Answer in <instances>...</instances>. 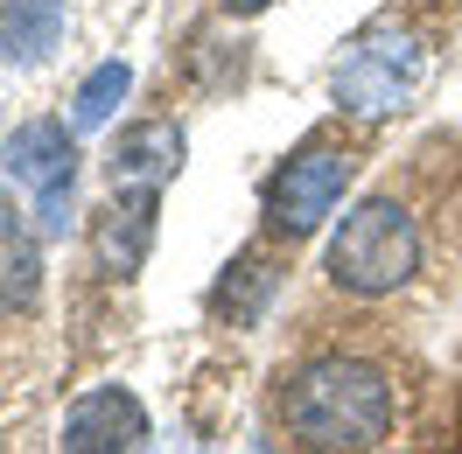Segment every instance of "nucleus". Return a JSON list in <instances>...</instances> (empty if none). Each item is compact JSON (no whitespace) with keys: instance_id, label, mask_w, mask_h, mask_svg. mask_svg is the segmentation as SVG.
Here are the masks:
<instances>
[{"instance_id":"obj_1","label":"nucleus","mask_w":462,"mask_h":454,"mask_svg":"<svg viewBox=\"0 0 462 454\" xmlns=\"http://www.w3.org/2000/svg\"><path fill=\"white\" fill-rule=\"evenodd\" d=\"M281 413L309 454H372L393 426V377L365 357H316L294 370Z\"/></svg>"},{"instance_id":"obj_2","label":"nucleus","mask_w":462,"mask_h":454,"mask_svg":"<svg viewBox=\"0 0 462 454\" xmlns=\"http://www.w3.org/2000/svg\"><path fill=\"white\" fill-rule=\"evenodd\" d=\"M434 77V50L420 29H406L400 14H378L344 42V57L329 70V98L350 119H393L406 113Z\"/></svg>"},{"instance_id":"obj_3","label":"nucleus","mask_w":462,"mask_h":454,"mask_svg":"<svg viewBox=\"0 0 462 454\" xmlns=\"http://www.w3.org/2000/svg\"><path fill=\"white\" fill-rule=\"evenodd\" d=\"M413 273H420V231L406 217V203L393 196H365L329 238V286H344L357 301L400 294Z\"/></svg>"},{"instance_id":"obj_4","label":"nucleus","mask_w":462,"mask_h":454,"mask_svg":"<svg viewBox=\"0 0 462 454\" xmlns=\"http://www.w3.org/2000/svg\"><path fill=\"white\" fill-rule=\"evenodd\" d=\"M0 182L29 196V217L42 238H63L78 217V133L63 119H29L0 141Z\"/></svg>"},{"instance_id":"obj_5","label":"nucleus","mask_w":462,"mask_h":454,"mask_svg":"<svg viewBox=\"0 0 462 454\" xmlns=\"http://www.w3.org/2000/svg\"><path fill=\"white\" fill-rule=\"evenodd\" d=\"M350 168H357V161L329 141H309L301 154H288L281 168L266 175V196H260L266 231H273V238H309V231H322V217H329L350 189Z\"/></svg>"},{"instance_id":"obj_6","label":"nucleus","mask_w":462,"mask_h":454,"mask_svg":"<svg viewBox=\"0 0 462 454\" xmlns=\"http://www.w3.org/2000/svg\"><path fill=\"white\" fill-rule=\"evenodd\" d=\"M175 168H182V126H169V119H134L106 147L113 196H162L175 182Z\"/></svg>"},{"instance_id":"obj_7","label":"nucleus","mask_w":462,"mask_h":454,"mask_svg":"<svg viewBox=\"0 0 462 454\" xmlns=\"http://www.w3.org/2000/svg\"><path fill=\"white\" fill-rule=\"evenodd\" d=\"M63 454H147V405L126 385H98L63 413Z\"/></svg>"},{"instance_id":"obj_8","label":"nucleus","mask_w":462,"mask_h":454,"mask_svg":"<svg viewBox=\"0 0 462 454\" xmlns=\"http://www.w3.org/2000/svg\"><path fill=\"white\" fill-rule=\"evenodd\" d=\"M154 203L162 196H113L98 210V224H91V252H98V273H141L147 245H154Z\"/></svg>"},{"instance_id":"obj_9","label":"nucleus","mask_w":462,"mask_h":454,"mask_svg":"<svg viewBox=\"0 0 462 454\" xmlns=\"http://www.w3.org/2000/svg\"><path fill=\"white\" fill-rule=\"evenodd\" d=\"M35 301H42V245L14 210H0V314H29Z\"/></svg>"},{"instance_id":"obj_10","label":"nucleus","mask_w":462,"mask_h":454,"mask_svg":"<svg viewBox=\"0 0 462 454\" xmlns=\"http://www.w3.org/2000/svg\"><path fill=\"white\" fill-rule=\"evenodd\" d=\"M63 42V0H0V63H42Z\"/></svg>"},{"instance_id":"obj_11","label":"nucleus","mask_w":462,"mask_h":454,"mask_svg":"<svg viewBox=\"0 0 462 454\" xmlns=\"http://www.w3.org/2000/svg\"><path fill=\"white\" fill-rule=\"evenodd\" d=\"M273 259L266 252H238V266H225V286H217V314H231V322H253L260 314V301L273 294Z\"/></svg>"},{"instance_id":"obj_12","label":"nucleus","mask_w":462,"mask_h":454,"mask_svg":"<svg viewBox=\"0 0 462 454\" xmlns=\"http://www.w3.org/2000/svg\"><path fill=\"white\" fill-rule=\"evenodd\" d=\"M134 91V70L126 63H98L85 85H78V98H70V126L78 133H91V126H106V119L119 113V98Z\"/></svg>"},{"instance_id":"obj_13","label":"nucleus","mask_w":462,"mask_h":454,"mask_svg":"<svg viewBox=\"0 0 462 454\" xmlns=\"http://www.w3.org/2000/svg\"><path fill=\"white\" fill-rule=\"evenodd\" d=\"M231 14H260V7H273V0H225Z\"/></svg>"}]
</instances>
